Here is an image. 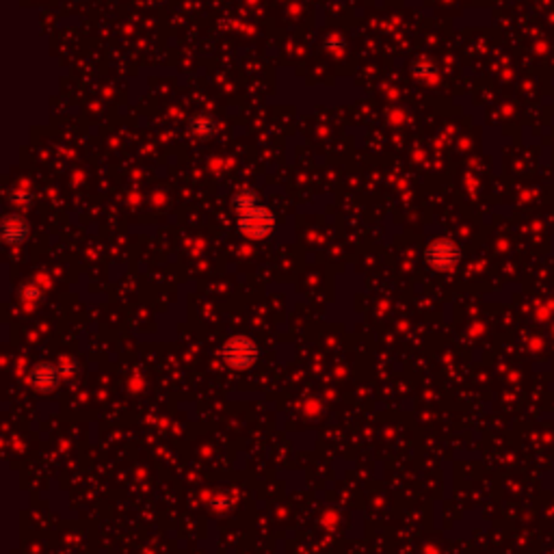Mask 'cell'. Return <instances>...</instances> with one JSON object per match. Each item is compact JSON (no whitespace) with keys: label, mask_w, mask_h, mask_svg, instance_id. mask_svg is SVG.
<instances>
[{"label":"cell","mask_w":554,"mask_h":554,"mask_svg":"<svg viewBox=\"0 0 554 554\" xmlns=\"http://www.w3.org/2000/svg\"><path fill=\"white\" fill-rule=\"evenodd\" d=\"M28 236V224L26 219L18 216V214H9L3 221V241L7 245H20L24 243Z\"/></svg>","instance_id":"obj_4"},{"label":"cell","mask_w":554,"mask_h":554,"mask_svg":"<svg viewBox=\"0 0 554 554\" xmlns=\"http://www.w3.org/2000/svg\"><path fill=\"white\" fill-rule=\"evenodd\" d=\"M258 357V349L251 340L243 338V336H236L232 340L226 343L224 347V360L234 366V368H245L249 364H254Z\"/></svg>","instance_id":"obj_3"},{"label":"cell","mask_w":554,"mask_h":554,"mask_svg":"<svg viewBox=\"0 0 554 554\" xmlns=\"http://www.w3.org/2000/svg\"><path fill=\"white\" fill-rule=\"evenodd\" d=\"M459 258H461L459 247L453 241H449V239H437V241L429 243L427 249H424V262L431 268H435V271H451V268H455Z\"/></svg>","instance_id":"obj_2"},{"label":"cell","mask_w":554,"mask_h":554,"mask_svg":"<svg viewBox=\"0 0 554 554\" xmlns=\"http://www.w3.org/2000/svg\"><path fill=\"white\" fill-rule=\"evenodd\" d=\"M189 130H191V135L197 137V139H210V137L216 132V122H214L210 115H197V117L191 120Z\"/></svg>","instance_id":"obj_5"},{"label":"cell","mask_w":554,"mask_h":554,"mask_svg":"<svg viewBox=\"0 0 554 554\" xmlns=\"http://www.w3.org/2000/svg\"><path fill=\"white\" fill-rule=\"evenodd\" d=\"M232 206L236 214V228L245 239L262 241L271 236V232L275 230V216L266 206L258 202L251 191H241L234 197Z\"/></svg>","instance_id":"obj_1"}]
</instances>
